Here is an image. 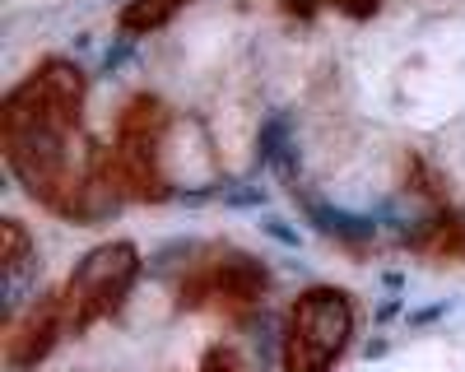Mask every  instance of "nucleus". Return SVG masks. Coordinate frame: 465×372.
<instances>
[{"instance_id":"f257e3e1","label":"nucleus","mask_w":465,"mask_h":372,"mask_svg":"<svg viewBox=\"0 0 465 372\" xmlns=\"http://www.w3.org/2000/svg\"><path fill=\"white\" fill-rule=\"evenodd\" d=\"M80 107L84 74L70 61H43L0 107V144H5L10 172L28 186L33 201L65 219H103L116 201H98L107 186L89 177L80 154Z\"/></svg>"},{"instance_id":"f03ea898","label":"nucleus","mask_w":465,"mask_h":372,"mask_svg":"<svg viewBox=\"0 0 465 372\" xmlns=\"http://www.w3.org/2000/svg\"><path fill=\"white\" fill-rule=\"evenodd\" d=\"M354 340V298L335 284H317L293 298L280 335L284 372H331V363Z\"/></svg>"},{"instance_id":"7ed1b4c3","label":"nucleus","mask_w":465,"mask_h":372,"mask_svg":"<svg viewBox=\"0 0 465 372\" xmlns=\"http://www.w3.org/2000/svg\"><path fill=\"white\" fill-rule=\"evenodd\" d=\"M168 131V107L159 98L140 93L126 117H122V135H116V149H107V154H98L94 172L98 181L116 186V191H126L135 201H168V186L159 177V140Z\"/></svg>"},{"instance_id":"20e7f679","label":"nucleus","mask_w":465,"mask_h":372,"mask_svg":"<svg viewBox=\"0 0 465 372\" xmlns=\"http://www.w3.org/2000/svg\"><path fill=\"white\" fill-rule=\"evenodd\" d=\"M135 279H140V251L131 242H103V247H94L80 266L70 270V279L61 289L65 330H89L98 317L116 312Z\"/></svg>"},{"instance_id":"39448f33","label":"nucleus","mask_w":465,"mask_h":372,"mask_svg":"<svg viewBox=\"0 0 465 372\" xmlns=\"http://www.w3.org/2000/svg\"><path fill=\"white\" fill-rule=\"evenodd\" d=\"M256 293H265V270L256 260H232V266H205L201 275H191L177 298L182 308H205V303H228V308H247Z\"/></svg>"},{"instance_id":"423d86ee","label":"nucleus","mask_w":465,"mask_h":372,"mask_svg":"<svg viewBox=\"0 0 465 372\" xmlns=\"http://www.w3.org/2000/svg\"><path fill=\"white\" fill-rule=\"evenodd\" d=\"M65 330V312H61V293H47V298H37V308L10 326V340H5V363L15 372L33 367L37 358H47L52 345H56V335Z\"/></svg>"},{"instance_id":"0eeeda50","label":"nucleus","mask_w":465,"mask_h":372,"mask_svg":"<svg viewBox=\"0 0 465 372\" xmlns=\"http://www.w3.org/2000/svg\"><path fill=\"white\" fill-rule=\"evenodd\" d=\"M410 247L429 251V256H465V219L460 214H442L433 223H419L414 233H405Z\"/></svg>"},{"instance_id":"6e6552de","label":"nucleus","mask_w":465,"mask_h":372,"mask_svg":"<svg viewBox=\"0 0 465 372\" xmlns=\"http://www.w3.org/2000/svg\"><path fill=\"white\" fill-rule=\"evenodd\" d=\"M307 219H312L326 238H340V242H349V247H359V242H368V238L377 233L372 219H354V214L331 210V205H322V201H307Z\"/></svg>"},{"instance_id":"1a4fd4ad","label":"nucleus","mask_w":465,"mask_h":372,"mask_svg":"<svg viewBox=\"0 0 465 372\" xmlns=\"http://www.w3.org/2000/svg\"><path fill=\"white\" fill-rule=\"evenodd\" d=\"M186 5V0H131V5L122 10V28L126 33H149V28H163L177 10Z\"/></svg>"},{"instance_id":"9d476101","label":"nucleus","mask_w":465,"mask_h":372,"mask_svg":"<svg viewBox=\"0 0 465 372\" xmlns=\"http://www.w3.org/2000/svg\"><path fill=\"white\" fill-rule=\"evenodd\" d=\"M5 229V275H10V284L24 275V256H28V233H24V223L19 219H5L0 223Z\"/></svg>"},{"instance_id":"9b49d317","label":"nucleus","mask_w":465,"mask_h":372,"mask_svg":"<svg viewBox=\"0 0 465 372\" xmlns=\"http://www.w3.org/2000/svg\"><path fill=\"white\" fill-rule=\"evenodd\" d=\"M261 233H265L270 242H280V247H289V251H298V247H302V233L293 229L289 219H280V214H270V210H261Z\"/></svg>"},{"instance_id":"f8f14e48","label":"nucleus","mask_w":465,"mask_h":372,"mask_svg":"<svg viewBox=\"0 0 465 372\" xmlns=\"http://www.w3.org/2000/svg\"><path fill=\"white\" fill-rule=\"evenodd\" d=\"M201 372H252V367L242 363V354H238V349H228V345H214V349L205 354Z\"/></svg>"},{"instance_id":"ddd939ff","label":"nucleus","mask_w":465,"mask_h":372,"mask_svg":"<svg viewBox=\"0 0 465 372\" xmlns=\"http://www.w3.org/2000/svg\"><path fill=\"white\" fill-rule=\"evenodd\" d=\"M223 205H232V210H265V191H256V186H238V191H223Z\"/></svg>"},{"instance_id":"4468645a","label":"nucleus","mask_w":465,"mask_h":372,"mask_svg":"<svg viewBox=\"0 0 465 372\" xmlns=\"http://www.w3.org/2000/svg\"><path fill=\"white\" fill-rule=\"evenodd\" d=\"M442 312H447V303H433V308L414 312V317H410V326H423V321H433V317H442Z\"/></svg>"}]
</instances>
